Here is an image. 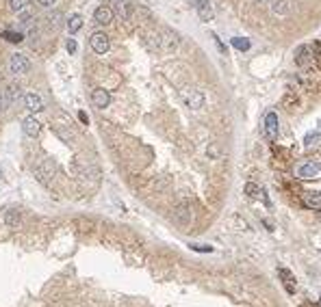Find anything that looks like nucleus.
Masks as SVG:
<instances>
[{
	"instance_id": "412c9836",
	"label": "nucleus",
	"mask_w": 321,
	"mask_h": 307,
	"mask_svg": "<svg viewBox=\"0 0 321 307\" xmlns=\"http://www.w3.org/2000/svg\"><path fill=\"white\" fill-rule=\"evenodd\" d=\"M269 4H271V11H274L276 15H280V18L291 11V2H289V0H271Z\"/></svg>"
},
{
	"instance_id": "ddd939ff",
	"label": "nucleus",
	"mask_w": 321,
	"mask_h": 307,
	"mask_svg": "<svg viewBox=\"0 0 321 307\" xmlns=\"http://www.w3.org/2000/svg\"><path fill=\"white\" fill-rule=\"evenodd\" d=\"M246 195H248V197H252V199H260V201H265L267 206H271V201L267 199L265 190L260 188L258 184H254V182H248V184H246Z\"/></svg>"
},
{
	"instance_id": "0eeeda50",
	"label": "nucleus",
	"mask_w": 321,
	"mask_h": 307,
	"mask_svg": "<svg viewBox=\"0 0 321 307\" xmlns=\"http://www.w3.org/2000/svg\"><path fill=\"white\" fill-rule=\"evenodd\" d=\"M319 171H321V164L317 162H302L295 167V175L300 180H313L319 175Z\"/></svg>"
},
{
	"instance_id": "cd10ccee",
	"label": "nucleus",
	"mask_w": 321,
	"mask_h": 307,
	"mask_svg": "<svg viewBox=\"0 0 321 307\" xmlns=\"http://www.w3.org/2000/svg\"><path fill=\"white\" fill-rule=\"evenodd\" d=\"M211 37H213V41H215V46H217V48H219V52H221V54H226V46H224V43H221V39H219V37H217V35H215V32H213V35H211Z\"/></svg>"
},
{
	"instance_id": "a211bd4d",
	"label": "nucleus",
	"mask_w": 321,
	"mask_h": 307,
	"mask_svg": "<svg viewBox=\"0 0 321 307\" xmlns=\"http://www.w3.org/2000/svg\"><path fill=\"white\" fill-rule=\"evenodd\" d=\"M304 206L313 208V210H321V190H308L304 195Z\"/></svg>"
},
{
	"instance_id": "5701e85b",
	"label": "nucleus",
	"mask_w": 321,
	"mask_h": 307,
	"mask_svg": "<svg viewBox=\"0 0 321 307\" xmlns=\"http://www.w3.org/2000/svg\"><path fill=\"white\" fill-rule=\"evenodd\" d=\"M230 43H232V48H235V50H241V52H248L250 48H252V43H250L248 37H232Z\"/></svg>"
},
{
	"instance_id": "f704fd0d",
	"label": "nucleus",
	"mask_w": 321,
	"mask_h": 307,
	"mask_svg": "<svg viewBox=\"0 0 321 307\" xmlns=\"http://www.w3.org/2000/svg\"><path fill=\"white\" fill-rule=\"evenodd\" d=\"M319 305H321V299H319Z\"/></svg>"
},
{
	"instance_id": "c756f323",
	"label": "nucleus",
	"mask_w": 321,
	"mask_h": 307,
	"mask_svg": "<svg viewBox=\"0 0 321 307\" xmlns=\"http://www.w3.org/2000/svg\"><path fill=\"white\" fill-rule=\"evenodd\" d=\"M193 251H202V253H211L213 251V246H200V245H189Z\"/></svg>"
},
{
	"instance_id": "7ed1b4c3",
	"label": "nucleus",
	"mask_w": 321,
	"mask_h": 307,
	"mask_svg": "<svg viewBox=\"0 0 321 307\" xmlns=\"http://www.w3.org/2000/svg\"><path fill=\"white\" fill-rule=\"evenodd\" d=\"M161 39H163V52L165 54H174L180 48V35L174 29H165L161 31Z\"/></svg>"
},
{
	"instance_id": "aec40b11",
	"label": "nucleus",
	"mask_w": 321,
	"mask_h": 307,
	"mask_svg": "<svg viewBox=\"0 0 321 307\" xmlns=\"http://www.w3.org/2000/svg\"><path fill=\"white\" fill-rule=\"evenodd\" d=\"M278 273H280V277H282V283H285L286 292L295 294V279H293L291 271H286V268H278Z\"/></svg>"
},
{
	"instance_id": "2f4dec72",
	"label": "nucleus",
	"mask_w": 321,
	"mask_h": 307,
	"mask_svg": "<svg viewBox=\"0 0 321 307\" xmlns=\"http://www.w3.org/2000/svg\"><path fill=\"white\" fill-rule=\"evenodd\" d=\"M78 119H80V122H83L85 125L89 123V117H87V113H85V111H80V113H78Z\"/></svg>"
},
{
	"instance_id": "423d86ee",
	"label": "nucleus",
	"mask_w": 321,
	"mask_h": 307,
	"mask_svg": "<svg viewBox=\"0 0 321 307\" xmlns=\"http://www.w3.org/2000/svg\"><path fill=\"white\" fill-rule=\"evenodd\" d=\"M31 69V61L24 57V54H11L9 59V72L20 76V74H26Z\"/></svg>"
},
{
	"instance_id": "7c9ffc66",
	"label": "nucleus",
	"mask_w": 321,
	"mask_h": 307,
	"mask_svg": "<svg viewBox=\"0 0 321 307\" xmlns=\"http://www.w3.org/2000/svg\"><path fill=\"white\" fill-rule=\"evenodd\" d=\"M65 48H68V52H70V54H74V52H76V48H78V46H76V41H74V39H68Z\"/></svg>"
},
{
	"instance_id": "6e6552de",
	"label": "nucleus",
	"mask_w": 321,
	"mask_h": 307,
	"mask_svg": "<svg viewBox=\"0 0 321 307\" xmlns=\"http://www.w3.org/2000/svg\"><path fill=\"white\" fill-rule=\"evenodd\" d=\"M91 102H94L96 108H107L111 104V93L102 89V87H98V89L91 91Z\"/></svg>"
},
{
	"instance_id": "a878e982",
	"label": "nucleus",
	"mask_w": 321,
	"mask_h": 307,
	"mask_svg": "<svg viewBox=\"0 0 321 307\" xmlns=\"http://www.w3.org/2000/svg\"><path fill=\"white\" fill-rule=\"evenodd\" d=\"M2 37L9 43H20L22 39H24V32L22 31H2Z\"/></svg>"
},
{
	"instance_id": "bb28decb",
	"label": "nucleus",
	"mask_w": 321,
	"mask_h": 307,
	"mask_svg": "<svg viewBox=\"0 0 321 307\" xmlns=\"http://www.w3.org/2000/svg\"><path fill=\"white\" fill-rule=\"evenodd\" d=\"M31 4V0H9V7L15 11V13H22V11H26Z\"/></svg>"
},
{
	"instance_id": "473e14b6",
	"label": "nucleus",
	"mask_w": 321,
	"mask_h": 307,
	"mask_svg": "<svg viewBox=\"0 0 321 307\" xmlns=\"http://www.w3.org/2000/svg\"><path fill=\"white\" fill-rule=\"evenodd\" d=\"M317 48H319V54H321V41H319V43H317Z\"/></svg>"
},
{
	"instance_id": "f03ea898",
	"label": "nucleus",
	"mask_w": 321,
	"mask_h": 307,
	"mask_svg": "<svg viewBox=\"0 0 321 307\" xmlns=\"http://www.w3.org/2000/svg\"><path fill=\"white\" fill-rule=\"evenodd\" d=\"M20 95H22L20 85H4L2 89H0V111H7Z\"/></svg>"
},
{
	"instance_id": "b1692460",
	"label": "nucleus",
	"mask_w": 321,
	"mask_h": 307,
	"mask_svg": "<svg viewBox=\"0 0 321 307\" xmlns=\"http://www.w3.org/2000/svg\"><path fill=\"white\" fill-rule=\"evenodd\" d=\"M54 132H57V136H61V139L65 141V143H74V132L72 130H68L65 125H54Z\"/></svg>"
},
{
	"instance_id": "c85d7f7f",
	"label": "nucleus",
	"mask_w": 321,
	"mask_h": 307,
	"mask_svg": "<svg viewBox=\"0 0 321 307\" xmlns=\"http://www.w3.org/2000/svg\"><path fill=\"white\" fill-rule=\"evenodd\" d=\"M37 4H39V7H43V9H50V7H54V4H57V0H37Z\"/></svg>"
},
{
	"instance_id": "39448f33",
	"label": "nucleus",
	"mask_w": 321,
	"mask_h": 307,
	"mask_svg": "<svg viewBox=\"0 0 321 307\" xmlns=\"http://www.w3.org/2000/svg\"><path fill=\"white\" fill-rule=\"evenodd\" d=\"M263 134L267 141H276L278 139V115L276 111H269L263 119Z\"/></svg>"
},
{
	"instance_id": "20e7f679",
	"label": "nucleus",
	"mask_w": 321,
	"mask_h": 307,
	"mask_svg": "<svg viewBox=\"0 0 321 307\" xmlns=\"http://www.w3.org/2000/svg\"><path fill=\"white\" fill-rule=\"evenodd\" d=\"M89 46H91V50H94L96 54H107L108 48H111V41H108L107 32L96 31V32H91V37H89Z\"/></svg>"
},
{
	"instance_id": "9d476101",
	"label": "nucleus",
	"mask_w": 321,
	"mask_h": 307,
	"mask_svg": "<svg viewBox=\"0 0 321 307\" xmlns=\"http://www.w3.org/2000/svg\"><path fill=\"white\" fill-rule=\"evenodd\" d=\"M195 13L202 22H211L213 20V7H211V0H195Z\"/></svg>"
},
{
	"instance_id": "72a5a7b5",
	"label": "nucleus",
	"mask_w": 321,
	"mask_h": 307,
	"mask_svg": "<svg viewBox=\"0 0 321 307\" xmlns=\"http://www.w3.org/2000/svg\"><path fill=\"white\" fill-rule=\"evenodd\" d=\"M258 2H271V0H258Z\"/></svg>"
},
{
	"instance_id": "1a4fd4ad",
	"label": "nucleus",
	"mask_w": 321,
	"mask_h": 307,
	"mask_svg": "<svg viewBox=\"0 0 321 307\" xmlns=\"http://www.w3.org/2000/svg\"><path fill=\"white\" fill-rule=\"evenodd\" d=\"M22 130H24V134H26V136L35 139V136L39 134V130H41V123L37 122L35 115H29V117H26L24 122H22Z\"/></svg>"
},
{
	"instance_id": "9b49d317",
	"label": "nucleus",
	"mask_w": 321,
	"mask_h": 307,
	"mask_svg": "<svg viewBox=\"0 0 321 307\" xmlns=\"http://www.w3.org/2000/svg\"><path fill=\"white\" fill-rule=\"evenodd\" d=\"M94 22L96 24H100V26H107V24H111L113 22V9L111 7H98L96 11H94Z\"/></svg>"
},
{
	"instance_id": "4be33fe9",
	"label": "nucleus",
	"mask_w": 321,
	"mask_h": 307,
	"mask_svg": "<svg viewBox=\"0 0 321 307\" xmlns=\"http://www.w3.org/2000/svg\"><path fill=\"white\" fill-rule=\"evenodd\" d=\"M321 145V134L319 132H308L302 141V147L304 150H315V147Z\"/></svg>"
},
{
	"instance_id": "4468645a",
	"label": "nucleus",
	"mask_w": 321,
	"mask_h": 307,
	"mask_svg": "<svg viewBox=\"0 0 321 307\" xmlns=\"http://www.w3.org/2000/svg\"><path fill=\"white\" fill-rule=\"evenodd\" d=\"M24 104H26V108H29L31 113L43 111V100L37 95V93H26V95H24Z\"/></svg>"
},
{
	"instance_id": "6ab92c4d",
	"label": "nucleus",
	"mask_w": 321,
	"mask_h": 307,
	"mask_svg": "<svg viewBox=\"0 0 321 307\" xmlns=\"http://www.w3.org/2000/svg\"><path fill=\"white\" fill-rule=\"evenodd\" d=\"M20 218H22V215H20L18 208H11V210L4 212L2 221H4V225H7V227H18L20 225Z\"/></svg>"
},
{
	"instance_id": "f257e3e1",
	"label": "nucleus",
	"mask_w": 321,
	"mask_h": 307,
	"mask_svg": "<svg viewBox=\"0 0 321 307\" xmlns=\"http://www.w3.org/2000/svg\"><path fill=\"white\" fill-rule=\"evenodd\" d=\"M180 97L184 100L191 111H200V108H204V93L200 89H195V87H182L180 89Z\"/></svg>"
},
{
	"instance_id": "f3484780",
	"label": "nucleus",
	"mask_w": 321,
	"mask_h": 307,
	"mask_svg": "<svg viewBox=\"0 0 321 307\" xmlns=\"http://www.w3.org/2000/svg\"><path fill=\"white\" fill-rule=\"evenodd\" d=\"M295 63L300 65V67H311L313 54H311V50H308V46L297 48V52H295Z\"/></svg>"
},
{
	"instance_id": "dca6fc26",
	"label": "nucleus",
	"mask_w": 321,
	"mask_h": 307,
	"mask_svg": "<svg viewBox=\"0 0 321 307\" xmlns=\"http://www.w3.org/2000/svg\"><path fill=\"white\" fill-rule=\"evenodd\" d=\"M135 13V0H119L117 2V15L122 20H130Z\"/></svg>"
},
{
	"instance_id": "f8f14e48",
	"label": "nucleus",
	"mask_w": 321,
	"mask_h": 307,
	"mask_svg": "<svg viewBox=\"0 0 321 307\" xmlns=\"http://www.w3.org/2000/svg\"><path fill=\"white\" fill-rule=\"evenodd\" d=\"M145 46H148L152 52H163L161 32H156V31H148V32H145Z\"/></svg>"
},
{
	"instance_id": "2eb2a0df",
	"label": "nucleus",
	"mask_w": 321,
	"mask_h": 307,
	"mask_svg": "<svg viewBox=\"0 0 321 307\" xmlns=\"http://www.w3.org/2000/svg\"><path fill=\"white\" fill-rule=\"evenodd\" d=\"M54 162L52 160H46V162H41L39 167H37V178L41 180V182H50V178L54 175Z\"/></svg>"
},
{
	"instance_id": "393cba45",
	"label": "nucleus",
	"mask_w": 321,
	"mask_h": 307,
	"mask_svg": "<svg viewBox=\"0 0 321 307\" xmlns=\"http://www.w3.org/2000/svg\"><path fill=\"white\" fill-rule=\"evenodd\" d=\"M80 29H83V18H80L78 13H74L72 18L68 20V31H70V32H72V35H74V32H78Z\"/></svg>"
}]
</instances>
